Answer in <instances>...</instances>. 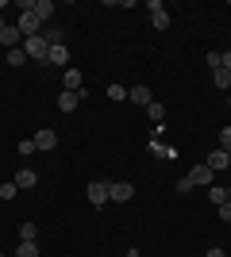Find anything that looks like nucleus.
Masks as SVG:
<instances>
[{
  "mask_svg": "<svg viewBox=\"0 0 231 257\" xmlns=\"http://www.w3.org/2000/svg\"><path fill=\"white\" fill-rule=\"evenodd\" d=\"M177 192H181V196L193 192V181H189V177H181V181H177Z\"/></svg>",
  "mask_w": 231,
  "mask_h": 257,
  "instance_id": "nucleus-27",
  "label": "nucleus"
},
{
  "mask_svg": "<svg viewBox=\"0 0 231 257\" xmlns=\"http://www.w3.org/2000/svg\"><path fill=\"white\" fill-rule=\"evenodd\" d=\"M227 158H231V154H227Z\"/></svg>",
  "mask_w": 231,
  "mask_h": 257,
  "instance_id": "nucleus-34",
  "label": "nucleus"
},
{
  "mask_svg": "<svg viewBox=\"0 0 231 257\" xmlns=\"http://www.w3.org/2000/svg\"><path fill=\"white\" fill-rule=\"evenodd\" d=\"M23 62H27V50H23V46L8 50V65H23Z\"/></svg>",
  "mask_w": 231,
  "mask_h": 257,
  "instance_id": "nucleus-23",
  "label": "nucleus"
},
{
  "mask_svg": "<svg viewBox=\"0 0 231 257\" xmlns=\"http://www.w3.org/2000/svg\"><path fill=\"white\" fill-rule=\"evenodd\" d=\"M46 65H58V69H69V46H66V43L50 46V54H46Z\"/></svg>",
  "mask_w": 231,
  "mask_h": 257,
  "instance_id": "nucleus-6",
  "label": "nucleus"
},
{
  "mask_svg": "<svg viewBox=\"0 0 231 257\" xmlns=\"http://www.w3.org/2000/svg\"><path fill=\"white\" fill-rule=\"evenodd\" d=\"M108 96L120 104V100H127V88H123V85H108Z\"/></svg>",
  "mask_w": 231,
  "mask_h": 257,
  "instance_id": "nucleus-25",
  "label": "nucleus"
},
{
  "mask_svg": "<svg viewBox=\"0 0 231 257\" xmlns=\"http://www.w3.org/2000/svg\"><path fill=\"white\" fill-rule=\"evenodd\" d=\"M127 100H131V104H150V88L146 85H131L127 88Z\"/></svg>",
  "mask_w": 231,
  "mask_h": 257,
  "instance_id": "nucleus-12",
  "label": "nucleus"
},
{
  "mask_svg": "<svg viewBox=\"0 0 231 257\" xmlns=\"http://www.w3.org/2000/svg\"><path fill=\"white\" fill-rule=\"evenodd\" d=\"M16 257H43V253H39V242H20Z\"/></svg>",
  "mask_w": 231,
  "mask_h": 257,
  "instance_id": "nucleus-21",
  "label": "nucleus"
},
{
  "mask_svg": "<svg viewBox=\"0 0 231 257\" xmlns=\"http://www.w3.org/2000/svg\"><path fill=\"white\" fill-rule=\"evenodd\" d=\"M108 200H116V204L135 200V184L131 181H108Z\"/></svg>",
  "mask_w": 231,
  "mask_h": 257,
  "instance_id": "nucleus-2",
  "label": "nucleus"
},
{
  "mask_svg": "<svg viewBox=\"0 0 231 257\" xmlns=\"http://www.w3.org/2000/svg\"><path fill=\"white\" fill-rule=\"evenodd\" d=\"M4 4H8V0H0V8H4Z\"/></svg>",
  "mask_w": 231,
  "mask_h": 257,
  "instance_id": "nucleus-32",
  "label": "nucleus"
},
{
  "mask_svg": "<svg viewBox=\"0 0 231 257\" xmlns=\"http://www.w3.org/2000/svg\"><path fill=\"white\" fill-rule=\"evenodd\" d=\"M212 85L227 92V88H231V73H227V69H212Z\"/></svg>",
  "mask_w": 231,
  "mask_h": 257,
  "instance_id": "nucleus-16",
  "label": "nucleus"
},
{
  "mask_svg": "<svg viewBox=\"0 0 231 257\" xmlns=\"http://www.w3.org/2000/svg\"><path fill=\"white\" fill-rule=\"evenodd\" d=\"M23 50L31 62H46V54H50V43H46L43 35H31V39H23Z\"/></svg>",
  "mask_w": 231,
  "mask_h": 257,
  "instance_id": "nucleus-1",
  "label": "nucleus"
},
{
  "mask_svg": "<svg viewBox=\"0 0 231 257\" xmlns=\"http://www.w3.org/2000/svg\"><path fill=\"white\" fill-rule=\"evenodd\" d=\"M12 181H16V188H20V192H27V188H35V184H39V173H35L31 165H20V173H16Z\"/></svg>",
  "mask_w": 231,
  "mask_h": 257,
  "instance_id": "nucleus-5",
  "label": "nucleus"
},
{
  "mask_svg": "<svg viewBox=\"0 0 231 257\" xmlns=\"http://www.w3.org/2000/svg\"><path fill=\"white\" fill-rule=\"evenodd\" d=\"M35 146H39V150H43V154H50V150H54V146H58V135H54V131H50V127L35 131Z\"/></svg>",
  "mask_w": 231,
  "mask_h": 257,
  "instance_id": "nucleus-9",
  "label": "nucleus"
},
{
  "mask_svg": "<svg viewBox=\"0 0 231 257\" xmlns=\"http://www.w3.org/2000/svg\"><path fill=\"white\" fill-rule=\"evenodd\" d=\"M0 46H8V50H16V46H23V35L16 23H0Z\"/></svg>",
  "mask_w": 231,
  "mask_h": 257,
  "instance_id": "nucleus-4",
  "label": "nucleus"
},
{
  "mask_svg": "<svg viewBox=\"0 0 231 257\" xmlns=\"http://www.w3.org/2000/svg\"><path fill=\"white\" fill-rule=\"evenodd\" d=\"M227 107H231V92H227Z\"/></svg>",
  "mask_w": 231,
  "mask_h": 257,
  "instance_id": "nucleus-31",
  "label": "nucleus"
},
{
  "mask_svg": "<svg viewBox=\"0 0 231 257\" xmlns=\"http://www.w3.org/2000/svg\"><path fill=\"white\" fill-rule=\"evenodd\" d=\"M185 177L193 181V188H197V184H208V188H212V169H208V165H193Z\"/></svg>",
  "mask_w": 231,
  "mask_h": 257,
  "instance_id": "nucleus-10",
  "label": "nucleus"
},
{
  "mask_svg": "<svg viewBox=\"0 0 231 257\" xmlns=\"http://www.w3.org/2000/svg\"><path fill=\"white\" fill-rule=\"evenodd\" d=\"M150 23H154V31H166V27H170V12H150Z\"/></svg>",
  "mask_w": 231,
  "mask_h": 257,
  "instance_id": "nucleus-18",
  "label": "nucleus"
},
{
  "mask_svg": "<svg viewBox=\"0 0 231 257\" xmlns=\"http://www.w3.org/2000/svg\"><path fill=\"white\" fill-rule=\"evenodd\" d=\"M20 242H39V226H35V223H23L20 226Z\"/></svg>",
  "mask_w": 231,
  "mask_h": 257,
  "instance_id": "nucleus-20",
  "label": "nucleus"
},
{
  "mask_svg": "<svg viewBox=\"0 0 231 257\" xmlns=\"http://www.w3.org/2000/svg\"><path fill=\"white\" fill-rule=\"evenodd\" d=\"M227 200H231V188H227Z\"/></svg>",
  "mask_w": 231,
  "mask_h": 257,
  "instance_id": "nucleus-33",
  "label": "nucleus"
},
{
  "mask_svg": "<svg viewBox=\"0 0 231 257\" xmlns=\"http://www.w3.org/2000/svg\"><path fill=\"white\" fill-rule=\"evenodd\" d=\"M223 69L231 73V50H223Z\"/></svg>",
  "mask_w": 231,
  "mask_h": 257,
  "instance_id": "nucleus-30",
  "label": "nucleus"
},
{
  "mask_svg": "<svg viewBox=\"0 0 231 257\" xmlns=\"http://www.w3.org/2000/svg\"><path fill=\"white\" fill-rule=\"evenodd\" d=\"M85 196H89V204H93V207H104V204H108V181H89Z\"/></svg>",
  "mask_w": 231,
  "mask_h": 257,
  "instance_id": "nucleus-3",
  "label": "nucleus"
},
{
  "mask_svg": "<svg viewBox=\"0 0 231 257\" xmlns=\"http://www.w3.org/2000/svg\"><path fill=\"white\" fill-rule=\"evenodd\" d=\"M227 165H231L227 150H212V158H208V169H212V173H220V169H227Z\"/></svg>",
  "mask_w": 231,
  "mask_h": 257,
  "instance_id": "nucleus-13",
  "label": "nucleus"
},
{
  "mask_svg": "<svg viewBox=\"0 0 231 257\" xmlns=\"http://www.w3.org/2000/svg\"><path fill=\"white\" fill-rule=\"evenodd\" d=\"M16 196H20L16 181H4V184H0V200H16Z\"/></svg>",
  "mask_w": 231,
  "mask_h": 257,
  "instance_id": "nucleus-22",
  "label": "nucleus"
},
{
  "mask_svg": "<svg viewBox=\"0 0 231 257\" xmlns=\"http://www.w3.org/2000/svg\"><path fill=\"white\" fill-rule=\"evenodd\" d=\"M31 154H39V146H35V139H23L20 142V158H31Z\"/></svg>",
  "mask_w": 231,
  "mask_h": 257,
  "instance_id": "nucleus-24",
  "label": "nucleus"
},
{
  "mask_svg": "<svg viewBox=\"0 0 231 257\" xmlns=\"http://www.w3.org/2000/svg\"><path fill=\"white\" fill-rule=\"evenodd\" d=\"M208 204H216V207H220V204H227V188L212 184V188H208Z\"/></svg>",
  "mask_w": 231,
  "mask_h": 257,
  "instance_id": "nucleus-17",
  "label": "nucleus"
},
{
  "mask_svg": "<svg viewBox=\"0 0 231 257\" xmlns=\"http://www.w3.org/2000/svg\"><path fill=\"white\" fill-rule=\"evenodd\" d=\"M204 257H227V253H223L220 246H212V249H208V253H204Z\"/></svg>",
  "mask_w": 231,
  "mask_h": 257,
  "instance_id": "nucleus-29",
  "label": "nucleus"
},
{
  "mask_svg": "<svg viewBox=\"0 0 231 257\" xmlns=\"http://www.w3.org/2000/svg\"><path fill=\"white\" fill-rule=\"evenodd\" d=\"M77 104H85V88H81V92H66V88H62V96H58V111H73Z\"/></svg>",
  "mask_w": 231,
  "mask_h": 257,
  "instance_id": "nucleus-8",
  "label": "nucleus"
},
{
  "mask_svg": "<svg viewBox=\"0 0 231 257\" xmlns=\"http://www.w3.org/2000/svg\"><path fill=\"white\" fill-rule=\"evenodd\" d=\"M43 39H46V43H50V46H58V43H62V39H66V31H62L58 23H46V27H43Z\"/></svg>",
  "mask_w": 231,
  "mask_h": 257,
  "instance_id": "nucleus-14",
  "label": "nucleus"
},
{
  "mask_svg": "<svg viewBox=\"0 0 231 257\" xmlns=\"http://www.w3.org/2000/svg\"><path fill=\"white\" fill-rule=\"evenodd\" d=\"M62 85H66V92H81L85 88V77H81V69H62Z\"/></svg>",
  "mask_w": 231,
  "mask_h": 257,
  "instance_id": "nucleus-7",
  "label": "nucleus"
},
{
  "mask_svg": "<svg viewBox=\"0 0 231 257\" xmlns=\"http://www.w3.org/2000/svg\"><path fill=\"white\" fill-rule=\"evenodd\" d=\"M146 115L154 119V127H162V119H166V107H162V104H154V100H150V104H146Z\"/></svg>",
  "mask_w": 231,
  "mask_h": 257,
  "instance_id": "nucleus-19",
  "label": "nucleus"
},
{
  "mask_svg": "<svg viewBox=\"0 0 231 257\" xmlns=\"http://www.w3.org/2000/svg\"><path fill=\"white\" fill-rule=\"evenodd\" d=\"M150 154H154V158H166V142H162V127H154V135H150Z\"/></svg>",
  "mask_w": 231,
  "mask_h": 257,
  "instance_id": "nucleus-15",
  "label": "nucleus"
},
{
  "mask_svg": "<svg viewBox=\"0 0 231 257\" xmlns=\"http://www.w3.org/2000/svg\"><path fill=\"white\" fill-rule=\"evenodd\" d=\"M220 219H223V223H231V200H227V204H220Z\"/></svg>",
  "mask_w": 231,
  "mask_h": 257,
  "instance_id": "nucleus-28",
  "label": "nucleus"
},
{
  "mask_svg": "<svg viewBox=\"0 0 231 257\" xmlns=\"http://www.w3.org/2000/svg\"><path fill=\"white\" fill-rule=\"evenodd\" d=\"M35 16H39V23L46 27V23L54 20V4H50V0H35Z\"/></svg>",
  "mask_w": 231,
  "mask_h": 257,
  "instance_id": "nucleus-11",
  "label": "nucleus"
},
{
  "mask_svg": "<svg viewBox=\"0 0 231 257\" xmlns=\"http://www.w3.org/2000/svg\"><path fill=\"white\" fill-rule=\"evenodd\" d=\"M220 150H227V154H231V127H223V131H220Z\"/></svg>",
  "mask_w": 231,
  "mask_h": 257,
  "instance_id": "nucleus-26",
  "label": "nucleus"
}]
</instances>
